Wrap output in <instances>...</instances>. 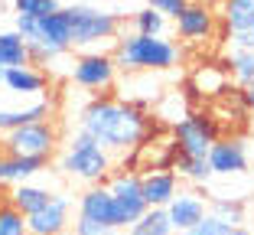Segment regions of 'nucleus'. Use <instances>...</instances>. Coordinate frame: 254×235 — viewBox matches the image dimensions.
Listing matches in <instances>:
<instances>
[{
    "mask_svg": "<svg viewBox=\"0 0 254 235\" xmlns=\"http://www.w3.org/2000/svg\"><path fill=\"white\" fill-rule=\"evenodd\" d=\"M78 128L88 131L98 144L108 154H124L140 147V141L147 137V111L134 101L121 98H91L82 108V121Z\"/></svg>",
    "mask_w": 254,
    "mask_h": 235,
    "instance_id": "1",
    "label": "nucleus"
},
{
    "mask_svg": "<svg viewBox=\"0 0 254 235\" xmlns=\"http://www.w3.org/2000/svg\"><path fill=\"white\" fill-rule=\"evenodd\" d=\"M114 62L124 72H166L180 66L183 49L166 36H143V33H127L114 43Z\"/></svg>",
    "mask_w": 254,
    "mask_h": 235,
    "instance_id": "2",
    "label": "nucleus"
},
{
    "mask_svg": "<svg viewBox=\"0 0 254 235\" xmlns=\"http://www.w3.org/2000/svg\"><path fill=\"white\" fill-rule=\"evenodd\" d=\"M56 163H59V170L65 176L82 180V183H88V186L105 183L108 176H111V170H114L111 154H108L105 147L98 144L88 131H82V128L72 134V141L65 144V151L59 154V160H56Z\"/></svg>",
    "mask_w": 254,
    "mask_h": 235,
    "instance_id": "3",
    "label": "nucleus"
},
{
    "mask_svg": "<svg viewBox=\"0 0 254 235\" xmlns=\"http://www.w3.org/2000/svg\"><path fill=\"white\" fill-rule=\"evenodd\" d=\"M62 10H65L68 33H72V49H91L98 43L118 39L121 33V16L111 10L91 7V3H72Z\"/></svg>",
    "mask_w": 254,
    "mask_h": 235,
    "instance_id": "4",
    "label": "nucleus"
},
{
    "mask_svg": "<svg viewBox=\"0 0 254 235\" xmlns=\"http://www.w3.org/2000/svg\"><path fill=\"white\" fill-rule=\"evenodd\" d=\"M105 186L111 190L114 206H118V232L130 229L150 206L143 199V186H140V173L134 170H111V176L105 180Z\"/></svg>",
    "mask_w": 254,
    "mask_h": 235,
    "instance_id": "5",
    "label": "nucleus"
},
{
    "mask_svg": "<svg viewBox=\"0 0 254 235\" xmlns=\"http://www.w3.org/2000/svg\"><path fill=\"white\" fill-rule=\"evenodd\" d=\"M68 76L78 88L85 91H108L118 82V62L111 53H101V49H85V53L75 56Z\"/></svg>",
    "mask_w": 254,
    "mask_h": 235,
    "instance_id": "6",
    "label": "nucleus"
},
{
    "mask_svg": "<svg viewBox=\"0 0 254 235\" xmlns=\"http://www.w3.org/2000/svg\"><path fill=\"white\" fill-rule=\"evenodd\" d=\"M218 141V124L209 114H183L173 124V151L186 157H209L212 144Z\"/></svg>",
    "mask_w": 254,
    "mask_h": 235,
    "instance_id": "7",
    "label": "nucleus"
},
{
    "mask_svg": "<svg viewBox=\"0 0 254 235\" xmlns=\"http://www.w3.org/2000/svg\"><path fill=\"white\" fill-rule=\"evenodd\" d=\"M56 147H59V131L53 121H33L26 128H16L3 134V151L20 154V157H49L53 160Z\"/></svg>",
    "mask_w": 254,
    "mask_h": 235,
    "instance_id": "8",
    "label": "nucleus"
},
{
    "mask_svg": "<svg viewBox=\"0 0 254 235\" xmlns=\"http://www.w3.org/2000/svg\"><path fill=\"white\" fill-rule=\"evenodd\" d=\"M72 229V199L65 193H53V199L26 216V232L30 235H68Z\"/></svg>",
    "mask_w": 254,
    "mask_h": 235,
    "instance_id": "9",
    "label": "nucleus"
},
{
    "mask_svg": "<svg viewBox=\"0 0 254 235\" xmlns=\"http://www.w3.org/2000/svg\"><path fill=\"white\" fill-rule=\"evenodd\" d=\"M215 7L212 3H202V0H189L186 10H183L173 26H176V36L183 43H205V39L215 36Z\"/></svg>",
    "mask_w": 254,
    "mask_h": 235,
    "instance_id": "10",
    "label": "nucleus"
},
{
    "mask_svg": "<svg viewBox=\"0 0 254 235\" xmlns=\"http://www.w3.org/2000/svg\"><path fill=\"white\" fill-rule=\"evenodd\" d=\"M212 176H238L248 170V147L241 137H218L209 151Z\"/></svg>",
    "mask_w": 254,
    "mask_h": 235,
    "instance_id": "11",
    "label": "nucleus"
},
{
    "mask_svg": "<svg viewBox=\"0 0 254 235\" xmlns=\"http://www.w3.org/2000/svg\"><path fill=\"white\" fill-rule=\"evenodd\" d=\"M166 216L173 222V232H189V229H195L209 216V203L195 190H180L173 196V203L166 206Z\"/></svg>",
    "mask_w": 254,
    "mask_h": 235,
    "instance_id": "12",
    "label": "nucleus"
},
{
    "mask_svg": "<svg viewBox=\"0 0 254 235\" xmlns=\"http://www.w3.org/2000/svg\"><path fill=\"white\" fill-rule=\"evenodd\" d=\"M78 216H85L91 222H101V226L118 232V206H114V196L105 183H95V186H88L78 196Z\"/></svg>",
    "mask_w": 254,
    "mask_h": 235,
    "instance_id": "13",
    "label": "nucleus"
},
{
    "mask_svg": "<svg viewBox=\"0 0 254 235\" xmlns=\"http://www.w3.org/2000/svg\"><path fill=\"white\" fill-rule=\"evenodd\" d=\"M180 183L183 180L176 176V170H173V167L147 170V173L140 176V186H143V199H147V206H153V209H166V206L173 203V196L183 190Z\"/></svg>",
    "mask_w": 254,
    "mask_h": 235,
    "instance_id": "14",
    "label": "nucleus"
},
{
    "mask_svg": "<svg viewBox=\"0 0 254 235\" xmlns=\"http://www.w3.org/2000/svg\"><path fill=\"white\" fill-rule=\"evenodd\" d=\"M3 88L20 98H43L49 88V76L36 66H16L3 72Z\"/></svg>",
    "mask_w": 254,
    "mask_h": 235,
    "instance_id": "15",
    "label": "nucleus"
},
{
    "mask_svg": "<svg viewBox=\"0 0 254 235\" xmlns=\"http://www.w3.org/2000/svg\"><path fill=\"white\" fill-rule=\"evenodd\" d=\"M49 167V157H20V154H0V183H10V186H20V183H30L36 173Z\"/></svg>",
    "mask_w": 254,
    "mask_h": 235,
    "instance_id": "16",
    "label": "nucleus"
},
{
    "mask_svg": "<svg viewBox=\"0 0 254 235\" xmlns=\"http://www.w3.org/2000/svg\"><path fill=\"white\" fill-rule=\"evenodd\" d=\"M49 114H53V101L49 98H36L23 108H0V137L16 128H26L33 121H49Z\"/></svg>",
    "mask_w": 254,
    "mask_h": 235,
    "instance_id": "17",
    "label": "nucleus"
},
{
    "mask_svg": "<svg viewBox=\"0 0 254 235\" xmlns=\"http://www.w3.org/2000/svg\"><path fill=\"white\" fill-rule=\"evenodd\" d=\"M30 66V46L16 30H0V69H16Z\"/></svg>",
    "mask_w": 254,
    "mask_h": 235,
    "instance_id": "18",
    "label": "nucleus"
},
{
    "mask_svg": "<svg viewBox=\"0 0 254 235\" xmlns=\"http://www.w3.org/2000/svg\"><path fill=\"white\" fill-rule=\"evenodd\" d=\"M222 20L228 33L254 30V0H222Z\"/></svg>",
    "mask_w": 254,
    "mask_h": 235,
    "instance_id": "19",
    "label": "nucleus"
},
{
    "mask_svg": "<svg viewBox=\"0 0 254 235\" xmlns=\"http://www.w3.org/2000/svg\"><path fill=\"white\" fill-rule=\"evenodd\" d=\"M49 199H53V193L46 190V186H39V183H33V180L13 186V193H10V203H13L23 216H30V213H36V209H43Z\"/></svg>",
    "mask_w": 254,
    "mask_h": 235,
    "instance_id": "20",
    "label": "nucleus"
},
{
    "mask_svg": "<svg viewBox=\"0 0 254 235\" xmlns=\"http://www.w3.org/2000/svg\"><path fill=\"white\" fill-rule=\"evenodd\" d=\"M173 170H176V176L180 180H189V183H209L212 180V167L205 157H186V154H173Z\"/></svg>",
    "mask_w": 254,
    "mask_h": 235,
    "instance_id": "21",
    "label": "nucleus"
},
{
    "mask_svg": "<svg viewBox=\"0 0 254 235\" xmlns=\"http://www.w3.org/2000/svg\"><path fill=\"white\" fill-rule=\"evenodd\" d=\"M228 76H232L241 88L254 85V46L251 49L232 46V53H228Z\"/></svg>",
    "mask_w": 254,
    "mask_h": 235,
    "instance_id": "22",
    "label": "nucleus"
},
{
    "mask_svg": "<svg viewBox=\"0 0 254 235\" xmlns=\"http://www.w3.org/2000/svg\"><path fill=\"white\" fill-rule=\"evenodd\" d=\"M127 235H173V222L166 216V209H153L150 206L147 213L127 229Z\"/></svg>",
    "mask_w": 254,
    "mask_h": 235,
    "instance_id": "23",
    "label": "nucleus"
},
{
    "mask_svg": "<svg viewBox=\"0 0 254 235\" xmlns=\"http://www.w3.org/2000/svg\"><path fill=\"white\" fill-rule=\"evenodd\" d=\"M189 85H192V91H202V95H222L225 85H228V76L218 66H199Z\"/></svg>",
    "mask_w": 254,
    "mask_h": 235,
    "instance_id": "24",
    "label": "nucleus"
},
{
    "mask_svg": "<svg viewBox=\"0 0 254 235\" xmlns=\"http://www.w3.org/2000/svg\"><path fill=\"white\" fill-rule=\"evenodd\" d=\"M130 26L134 33H143V36H166V16L157 13L153 7H140L130 13Z\"/></svg>",
    "mask_w": 254,
    "mask_h": 235,
    "instance_id": "25",
    "label": "nucleus"
},
{
    "mask_svg": "<svg viewBox=\"0 0 254 235\" xmlns=\"http://www.w3.org/2000/svg\"><path fill=\"white\" fill-rule=\"evenodd\" d=\"M209 213L215 216V219H222L225 226L241 229V222H245V203H238V199H228V196H215V199L209 203Z\"/></svg>",
    "mask_w": 254,
    "mask_h": 235,
    "instance_id": "26",
    "label": "nucleus"
},
{
    "mask_svg": "<svg viewBox=\"0 0 254 235\" xmlns=\"http://www.w3.org/2000/svg\"><path fill=\"white\" fill-rule=\"evenodd\" d=\"M0 235H30L26 232V216L13 203H0Z\"/></svg>",
    "mask_w": 254,
    "mask_h": 235,
    "instance_id": "27",
    "label": "nucleus"
},
{
    "mask_svg": "<svg viewBox=\"0 0 254 235\" xmlns=\"http://www.w3.org/2000/svg\"><path fill=\"white\" fill-rule=\"evenodd\" d=\"M16 16H30V20H39V16H49L59 10V0H13Z\"/></svg>",
    "mask_w": 254,
    "mask_h": 235,
    "instance_id": "28",
    "label": "nucleus"
},
{
    "mask_svg": "<svg viewBox=\"0 0 254 235\" xmlns=\"http://www.w3.org/2000/svg\"><path fill=\"white\" fill-rule=\"evenodd\" d=\"M68 232H72V235H114V229H108V226H101V222H91V219H85V216H78V219L72 222Z\"/></svg>",
    "mask_w": 254,
    "mask_h": 235,
    "instance_id": "29",
    "label": "nucleus"
},
{
    "mask_svg": "<svg viewBox=\"0 0 254 235\" xmlns=\"http://www.w3.org/2000/svg\"><path fill=\"white\" fill-rule=\"evenodd\" d=\"M189 0H147V7H153L157 13H163L166 20H176V16L186 10Z\"/></svg>",
    "mask_w": 254,
    "mask_h": 235,
    "instance_id": "30",
    "label": "nucleus"
},
{
    "mask_svg": "<svg viewBox=\"0 0 254 235\" xmlns=\"http://www.w3.org/2000/svg\"><path fill=\"white\" fill-rule=\"evenodd\" d=\"M232 46H241V49H251V46H254V36H251V33H232Z\"/></svg>",
    "mask_w": 254,
    "mask_h": 235,
    "instance_id": "31",
    "label": "nucleus"
},
{
    "mask_svg": "<svg viewBox=\"0 0 254 235\" xmlns=\"http://www.w3.org/2000/svg\"><path fill=\"white\" fill-rule=\"evenodd\" d=\"M228 235H254V232H248V229H232Z\"/></svg>",
    "mask_w": 254,
    "mask_h": 235,
    "instance_id": "32",
    "label": "nucleus"
},
{
    "mask_svg": "<svg viewBox=\"0 0 254 235\" xmlns=\"http://www.w3.org/2000/svg\"><path fill=\"white\" fill-rule=\"evenodd\" d=\"M0 85H3V69H0Z\"/></svg>",
    "mask_w": 254,
    "mask_h": 235,
    "instance_id": "33",
    "label": "nucleus"
},
{
    "mask_svg": "<svg viewBox=\"0 0 254 235\" xmlns=\"http://www.w3.org/2000/svg\"><path fill=\"white\" fill-rule=\"evenodd\" d=\"M202 3H215V0H202Z\"/></svg>",
    "mask_w": 254,
    "mask_h": 235,
    "instance_id": "34",
    "label": "nucleus"
},
{
    "mask_svg": "<svg viewBox=\"0 0 254 235\" xmlns=\"http://www.w3.org/2000/svg\"><path fill=\"white\" fill-rule=\"evenodd\" d=\"M251 36H254V30H251Z\"/></svg>",
    "mask_w": 254,
    "mask_h": 235,
    "instance_id": "35",
    "label": "nucleus"
}]
</instances>
